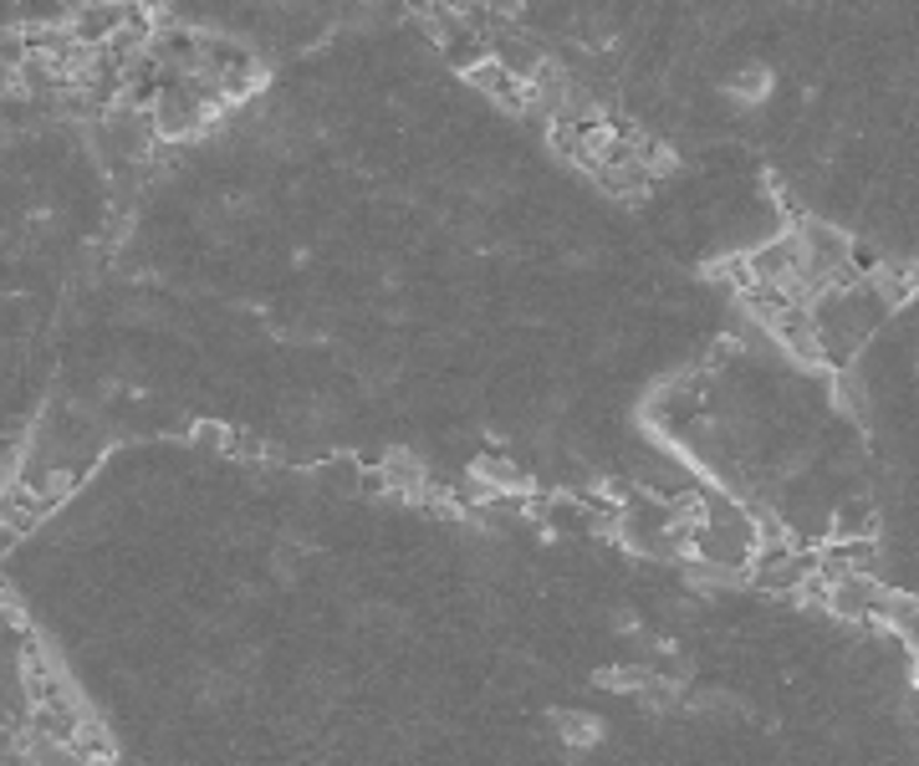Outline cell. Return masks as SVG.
Returning a JSON list of instances; mask_svg holds the SVG:
<instances>
[{"mask_svg": "<svg viewBox=\"0 0 919 766\" xmlns=\"http://www.w3.org/2000/svg\"><path fill=\"white\" fill-rule=\"evenodd\" d=\"M818 578V553L792 547V541H767L751 563V583H761L767 593H807V583Z\"/></svg>", "mask_w": 919, "mask_h": 766, "instance_id": "obj_1", "label": "cell"}, {"mask_svg": "<svg viewBox=\"0 0 919 766\" xmlns=\"http://www.w3.org/2000/svg\"><path fill=\"white\" fill-rule=\"evenodd\" d=\"M98 149L108 153L113 163H143L153 149H159L149 113H143V108H133V102H123V108H113V113H102V123H98Z\"/></svg>", "mask_w": 919, "mask_h": 766, "instance_id": "obj_2", "label": "cell"}, {"mask_svg": "<svg viewBox=\"0 0 919 766\" xmlns=\"http://www.w3.org/2000/svg\"><path fill=\"white\" fill-rule=\"evenodd\" d=\"M726 92H731L736 102H756L771 92V72L767 67H746V72H736L731 82H726Z\"/></svg>", "mask_w": 919, "mask_h": 766, "instance_id": "obj_4", "label": "cell"}, {"mask_svg": "<svg viewBox=\"0 0 919 766\" xmlns=\"http://www.w3.org/2000/svg\"><path fill=\"white\" fill-rule=\"evenodd\" d=\"M557 720V736H562V746H572V752H592V746L603 742V720L592 716V710H562Z\"/></svg>", "mask_w": 919, "mask_h": 766, "instance_id": "obj_3", "label": "cell"}, {"mask_svg": "<svg viewBox=\"0 0 919 766\" xmlns=\"http://www.w3.org/2000/svg\"><path fill=\"white\" fill-rule=\"evenodd\" d=\"M383 470H389V480L399 490H424V465L414 460V455H389L383 460Z\"/></svg>", "mask_w": 919, "mask_h": 766, "instance_id": "obj_5", "label": "cell"}]
</instances>
